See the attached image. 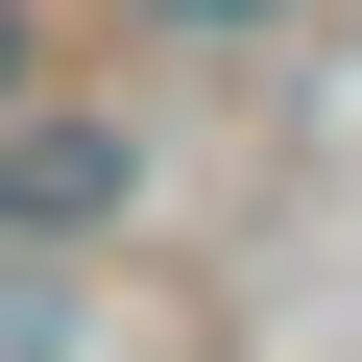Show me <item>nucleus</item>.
Returning a JSON list of instances; mask_svg holds the SVG:
<instances>
[{"label": "nucleus", "mask_w": 362, "mask_h": 362, "mask_svg": "<svg viewBox=\"0 0 362 362\" xmlns=\"http://www.w3.org/2000/svg\"><path fill=\"white\" fill-rule=\"evenodd\" d=\"M145 194V145L121 121H49V97H0V242H97Z\"/></svg>", "instance_id": "1"}, {"label": "nucleus", "mask_w": 362, "mask_h": 362, "mask_svg": "<svg viewBox=\"0 0 362 362\" xmlns=\"http://www.w3.org/2000/svg\"><path fill=\"white\" fill-rule=\"evenodd\" d=\"M0 97H49V25H25V0H0Z\"/></svg>", "instance_id": "2"}]
</instances>
